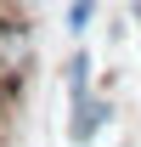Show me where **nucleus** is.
<instances>
[{"mask_svg":"<svg viewBox=\"0 0 141 147\" xmlns=\"http://www.w3.org/2000/svg\"><path fill=\"white\" fill-rule=\"evenodd\" d=\"M113 125V102L107 96H73V108H68V136L73 142H96V130Z\"/></svg>","mask_w":141,"mask_h":147,"instance_id":"1","label":"nucleus"},{"mask_svg":"<svg viewBox=\"0 0 141 147\" xmlns=\"http://www.w3.org/2000/svg\"><path fill=\"white\" fill-rule=\"evenodd\" d=\"M85 91H90V57L73 51L68 57V96H85Z\"/></svg>","mask_w":141,"mask_h":147,"instance_id":"2","label":"nucleus"},{"mask_svg":"<svg viewBox=\"0 0 141 147\" xmlns=\"http://www.w3.org/2000/svg\"><path fill=\"white\" fill-rule=\"evenodd\" d=\"M90 17H96V0H73V6H68V28H73V34H85Z\"/></svg>","mask_w":141,"mask_h":147,"instance_id":"3","label":"nucleus"}]
</instances>
